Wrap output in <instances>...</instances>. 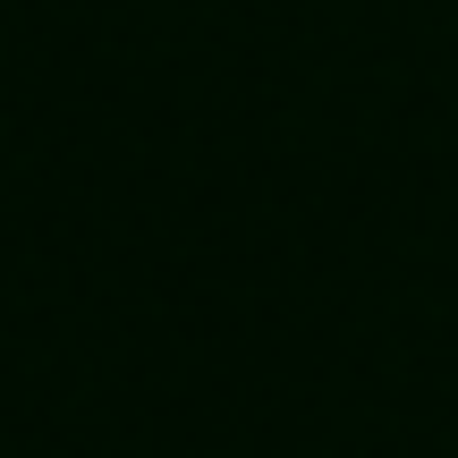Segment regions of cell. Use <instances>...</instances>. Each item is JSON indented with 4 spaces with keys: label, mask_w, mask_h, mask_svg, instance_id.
I'll return each mask as SVG.
<instances>
[]
</instances>
